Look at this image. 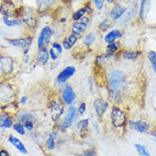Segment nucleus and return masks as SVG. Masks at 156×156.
I'll return each mask as SVG.
<instances>
[{
  "label": "nucleus",
  "instance_id": "f257e3e1",
  "mask_svg": "<svg viewBox=\"0 0 156 156\" xmlns=\"http://www.w3.org/2000/svg\"><path fill=\"white\" fill-rule=\"evenodd\" d=\"M124 77L123 73L120 70L112 71L109 76V84L111 90L112 97L114 100L119 95L123 87Z\"/></svg>",
  "mask_w": 156,
  "mask_h": 156
},
{
  "label": "nucleus",
  "instance_id": "f03ea898",
  "mask_svg": "<svg viewBox=\"0 0 156 156\" xmlns=\"http://www.w3.org/2000/svg\"><path fill=\"white\" fill-rule=\"evenodd\" d=\"M111 119L115 127H122L126 122V113L119 107H113L111 112Z\"/></svg>",
  "mask_w": 156,
  "mask_h": 156
},
{
  "label": "nucleus",
  "instance_id": "7ed1b4c3",
  "mask_svg": "<svg viewBox=\"0 0 156 156\" xmlns=\"http://www.w3.org/2000/svg\"><path fill=\"white\" fill-rule=\"evenodd\" d=\"M51 34V29L49 26H46L42 29L37 40L38 48L40 49H46L50 42Z\"/></svg>",
  "mask_w": 156,
  "mask_h": 156
},
{
  "label": "nucleus",
  "instance_id": "20e7f679",
  "mask_svg": "<svg viewBox=\"0 0 156 156\" xmlns=\"http://www.w3.org/2000/svg\"><path fill=\"white\" fill-rule=\"evenodd\" d=\"M89 23V19L83 17L80 20L76 21L72 26V33L74 35H80L85 31Z\"/></svg>",
  "mask_w": 156,
  "mask_h": 156
},
{
  "label": "nucleus",
  "instance_id": "39448f33",
  "mask_svg": "<svg viewBox=\"0 0 156 156\" xmlns=\"http://www.w3.org/2000/svg\"><path fill=\"white\" fill-rule=\"evenodd\" d=\"M94 107L97 115L100 118H102L108 109L109 104L105 100L98 98L94 101Z\"/></svg>",
  "mask_w": 156,
  "mask_h": 156
},
{
  "label": "nucleus",
  "instance_id": "423d86ee",
  "mask_svg": "<svg viewBox=\"0 0 156 156\" xmlns=\"http://www.w3.org/2000/svg\"><path fill=\"white\" fill-rule=\"evenodd\" d=\"M32 42V38L31 37H27L25 38L14 39L10 40V43L12 45L16 47H20L23 49L24 52L27 53L29 50L30 46Z\"/></svg>",
  "mask_w": 156,
  "mask_h": 156
},
{
  "label": "nucleus",
  "instance_id": "0eeeda50",
  "mask_svg": "<svg viewBox=\"0 0 156 156\" xmlns=\"http://www.w3.org/2000/svg\"><path fill=\"white\" fill-rule=\"evenodd\" d=\"M129 125L131 129L140 133H144L147 132L149 129L148 124L144 121H130L129 122Z\"/></svg>",
  "mask_w": 156,
  "mask_h": 156
},
{
  "label": "nucleus",
  "instance_id": "6e6552de",
  "mask_svg": "<svg viewBox=\"0 0 156 156\" xmlns=\"http://www.w3.org/2000/svg\"><path fill=\"white\" fill-rule=\"evenodd\" d=\"M76 69L74 66H69L63 69L57 76V80L59 83H63L68 80L75 73Z\"/></svg>",
  "mask_w": 156,
  "mask_h": 156
},
{
  "label": "nucleus",
  "instance_id": "1a4fd4ad",
  "mask_svg": "<svg viewBox=\"0 0 156 156\" xmlns=\"http://www.w3.org/2000/svg\"><path fill=\"white\" fill-rule=\"evenodd\" d=\"M76 114V108L74 106H70L67 111V113L65 117L63 122V127L64 128L69 127L73 123Z\"/></svg>",
  "mask_w": 156,
  "mask_h": 156
},
{
  "label": "nucleus",
  "instance_id": "9d476101",
  "mask_svg": "<svg viewBox=\"0 0 156 156\" xmlns=\"http://www.w3.org/2000/svg\"><path fill=\"white\" fill-rule=\"evenodd\" d=\"M76 95L73 88L71 86H67L65 87L63 92V98L65 102L68 105H70L74 101Z\"/></svg>",
  "mask_w": 156,
  "mask_h": 156
},
{
  "label": "nucleus",
  "instance_id": "9b49d317",
  "mask_svg": "<svg viewBox=\"0 0 156 156\" xmlns=\"http://www.w3.org/2000/svg\"><path fill=\"white\" fill-rule=\"evenodd\" d=\"M126 11V8L121 5H115L111 11V17L114 20L119 19Z\"/></svg>",
  "mask_w": 156,
  "mask_h": 156
},
{
  "label": "nucleus",
  "instance_id": "f8f14e48",
  "mask_svg": "<svg viewBox=\"0 0 156 156\" xmlns=\"http://www.w3.org/2000/svg\"><path fill=\"white\" fill-rule=\"evenodd\" d=\"M9 141L20 152H21L23 154L27 153V150L25 146H24V144L22 143V142L19 139H18L17 138H16L15 136H11L9 138Z\"/></svg>",
  "mask_w": 156,
  "mask_h": 156
},
{
  "label": "nucleus",
  "instance_id": "ddd939ff",
  "mask_svg": "<svg viewBox=\"0 0 156 156\" xmlns=\"http://www.w3.org/2000/svg\"><path fill=\"white\" fill-rule=\"evenodd\" d=\"M121 36V33L118 30H113L109 32L105 37V41L108 43H114V41Z\"/></svg>",
  "mask_w": 156,
  "mask_h": 156
},
{
  "label": "nucleus",
  "instance_id": "4468645a",
  "mask_svg": "<svg viewBox=\"0 0 156 156\" xmlns=\"http://www.w3.org/2000/svg\"><path fill=\"white\" fill-rule=\"evenodd\" d=\"M49 57V54L46 49H40L37 55V61L43 64L47 63Z\"/></svg>",
  "mask_w": 156,
  "mask_h": 156
},
{
  "label": "nucleus",
  "instance_id": "2eb2a0df",
  "mask_svg": "<svg viewBox=\"0 0 156 156\" xmlns=\"http://www.w3.org/2000/svg\"><path fill=\"white\" fill-rule=\"evenodd\" d=\"M77 40V38L74 34H71L70 35L67 39L63 42V46L65 49H71L74 44L76 43Z\"/></svg>",
  "mask_w": 156,
  "mask_h": 156
},
{
  "label": "nucleus",
  "instance_id": "dca6fc26",
  "mask_svg": "<svg viewBox=\"0 0 156 156\" xmlns=\"http://www.w3.org/2000/svg\"><path fill=\"white\" fill-rule=\"evenodd\" d=\"M135 148L140 156H151L146 146L143 144L136 143L135 144Z\"/></svg>",
  "mask_w": 156,
  "mask_h": 156
},
{
  "label": "nucleus",
  "instance_id": "f3484780",
  "mask_svg": "<svg viewBox=\"0 0 156 156\" xmlns=\"http://www.w3.org/2000/svg\"><path fill=\"white\" fill-rule=\"evenodd\" d=\"M38 9L41 11L46 10L55 3V0H37Z\"/></svg>",
  "mask_w": 156,
  "mask_h": 156
},
{
  "label": "nucleus",
  "instance_id": "a211bd4d",
  "mask_svg": "<svg viewBox=\"0 0 156 156\" xmlns=\"http://www.w3.org/2000/svg\"><path fill=\"white\" fill-rule=\"evenodd\" d=\"M95 40V34L94 33L91 32V33H89L84 37L83 43L84 45H86L87 46H89L94 43Z\"/></svg>",
  "mask_w": 156,
  "mask_h": 156
},
{
  "label": "nucleus",
  "instance_id": "6ab92c4d",
  "mask_svg": "<svg viewBox=\"0 0 156 156\" xmlns=\"http://www.w3.org/2000/svg\"><path fill=\"white\" fill-rule=\"evenodd\" d=\"M3 22L5 24L9 27H13V26H17L22 24V22L19 20H9L6 16L3 17Z\"/></svg>",
  "mask_w": 156,
  "mask_h": 156
},
{
  "label": "nucleus",
  "instance_id": "aec40b11",
  "mask_svg": "<svg viewBox=\"0 0 156 156\" xmlns=\"http://www.w3.org/2000/svg\"><path fill=\"white\" fill-rule=\"evenodd\" d=\"M149 59L151 62L152 69L154 73L156 74V54L154 51H150L148 54Z\"/></svg>",
  "mask_w": 156,
  "mask_h": 156
},
{
  "label": "nucleus",
  "instance_id": "412c9836",
  "mask_svg": "<svg viewBox=\"0 0 156 156\" xmlns=\"http://www.w3.org/2000/svg\"><path fill=\"white\" fill-rule=\"evenodd\" d=\"M12 124L11 119L8 117L2 118L0 119V125L2 127L4 128H10Z\"/></svg>",
  "mask_w": 156,
  "mask_h": 156
},
{
  "label": "nucleus",
  "instance_id": "4be33fe9",
  "mask_svg": "<svg viewBox=\"0 0 156 156\" xmlns=\"http://www.w3.org/2000/svg\"><path fill=\"white\" fill-rule=\"evenodd\" d=\"M89 126V119H86L80 121L77 124V128L81 132L84 131L87 129Z\"/></svg>",
  "mask_w": 156,
  "mask_h": 156
},
{
  "label": "nucleus",
  "instance_id": "5701e85b",
  "mask_svg": "<svg viewBox=\"0 0 156 156\" xmlns=\"http://www.w3.org/2000/svg\"><path fill=\"white\" fill-rule=\"evenodd\" d=\"M86 9L85 8H81L80 9H78L73 14V19L76 21L80 20L81 18L83 17V16L86 13Z\"/></svg>",
  "mask_w": 156,
  "mask_h": 156
},
{
  "label": "nucleus",
  "instance_id": "b1692460",
  "mask_svg": "<svg viewBox=\"0 0 156 156\" xmlns=\"http://www.w3.org/2000/svg\"><path fill=\"white\" fill-rule=\"evenodd\" d=\"M14 129L16 130V131L20 135H23L25 134V129L24 127L19 123L15 124L14 125Z\"/></svg>",
  "mask_w": 156,
  "mask_h": 156
},
{
  "label": "nucleus",
  "instance_id": "393cba45",
  "mask_svg": "<svg viewBox=\"0 0 156 156\" xmlns=\"http://www.w3.org/2000/svg\"><path fill=\"white\" fill-rule=\"evenodd\" d=\"M138 55L135 52H126L124 54V57L126 59H129V60H132V59H135L137 57Z\"/></svg>",
  "mask_w": 156,
  "mask_h": 156
},
{
  "label": "nucleus",
  "instance_id": "a878e982",
  "mask_svg": "<svg viewBox=\"0 0 156 156\" xmlns=\"http://www.w3.org/2000/svg\"><path fill=\"white\" fill-rule=\"evenodd\" d=\"M147 0H141V6H140V15L141 19H144V8L145 5Z\"/></svg>",
  "mask_w": 156,
  "mask_h": 156
},
{
  "label": "nucleus",
  "instance_id": "bb28decb",
  "mask_svg": "<svg viewBox=\"0 0 156 156\" xmlns=\"http://www.w3.org/2000/svg\"><path fill=\"white\" fill-rule=\"evenodd\" d=\"M94 3L96 8L98 10L101 11L103 9L104 5V0H94Z\"/></svg>",
  "mask_w": 156,
  "mask_h": 156
},
{
  "label": "nucleus",
  "instance_id": "cd10ccee",
  "mask_svg": "<svg viewBox=\"0 0 156 156\" xmlns=\"http://www.w3.org/2000/svg\"><path fill=\"white\" fill-rule=\"evenodd\" d=\"M80 156H97V154L93 150H87L83 152Z\"/></svg>",
  "mask_w": 156,
  "mask_h": 156
},
{
  "label": "nucleus",
  "instance_id": "c85d7f7f",
  "mask_svg": "<svg viewBox=\"0 0 156 156\" xmlns=\"http://www.w3.org/2000/svg\"><path fill=\"white\" fill-rule=\"evenodd\" d=\"M47 145L49 149H54L55 148V143L54 139L53 138H49L47 141Z\"/></svg>",
  "mask_w": 156,
  "mask_h": 156
},
{
  "label": "nucleus",
  "instance_id": "c756f323",
  "mask_svg": "<svg viewBox=\"0 0 156 156\" xmlns=\"http://www.w3.org/2000/svg\"><path fill=\"white\" fill-rule=\"evenodd\" d=\"M49 54H50V55H51V57H52V58L53 60H56V59L58 58V55H60V54L57 52V51L55 50V49H53V48H52V49L50 50Z\"/></svg>",
  "mask_w": 156,
  "mask_h": 156
},
{
  "label": "nucleus",
  "instance_id": "7c9ffc66",
  "mask_svg": "<svg viewBox=\"0 0 156 156\" xmlns=\"http://www.w3.org/2000/svg\"><path fill=\"white\" fill-rule=\"evenodd\" d=\"M52 48L54 49L55 50H56L59 54H60L62 52V48L61 45L59 44L58 43H53L52 44Z\"/></svg>",
  "mask_w": 156,
  "mask_h": 156
},
{
  "label": "nucleus",
  "instance_id": "2f4dec72",
  "mask_svg": "<svg viewBox=\"0 0 156 156\" xmlns=\"http://www.w3.org/2000/svg\"><path fill=\"white\" fill-rule=\"evenodd\" d=\"M86 110V105L85 103H82L80 106H79V108H78V111L81 114H83Z\"/></svg>",
  "mask_w": 156,
  "mask_h": 156
},
{
  "label": "nucleus",
  "instance_id": "473e14b6",
  "mask_svg": "<svg viewBox=\"0 0 156 156\" xmlns=\"http://www.w3.org/2000/svg\"><path fill=\"white\" fill-rule=\"evenodd\" d=\"M107 48L111 51V52H114L117 49H118V46H117V45L114 43H109V45L107 46Z\"/></svg>",
  "mask_w": 156,
  "mask_h": 156
},
{
  "label": "nucleus",
  "instance_id": "72a5a7b5",
  "mask_svg": "<svg viewBox=\"0 0 156 156\" xmlns=\"http://www.w3.org/2000/svg\"><path fill=\"white\" fill-rule=\"evenodd\" d=\"M25 127L28 130H31L33 129V123L30 121H26L25 122Z\"/></svg>",
  "mask_w": 156,
  "mask_h": 156
},
{
  "label": "nucleus",
  "instance_id": "f704fd0d",
  "mask_svg": "<svg viewBox=\"0 0 156 156\" xmlns=\"http://www.w3.org/2000/svg\"><path fill=\"white\" fill-rule=\"evenodd\" d=\"M0 156H10L9 154L6 150H2L0 151Z\"/></svg>",
  "mask_w": 156,
  "mask_h": 156
},
{
  "label": "nucleus",
  "instance_id": "c9c22d12",
  "mask_svg": "<svg viewBox=\"0 0 156 156\" xmlns=\"http://www.w3.org/2000/svg\"><path fill=\"white\" fill-rule=\"evenodd\" d=\"M89 84L90 86V89L91 90V91H92L93 90V81L91 78H90L89 80Z\"/></svg>",
  "mask_w": 156,
  "mask_h": 156
},
{
  "label": "nucleus",
  "instance_id": "e433bc0d",
  "mask_svg": "<svg viewBox=\"0 0 156 156\" xmlns=\"http://www.w3.org/2000/svg\"><path fill=\"white\" fill-rule=\"evenodd\" d=\"M27 102V97H23L22 98H21L20 99V103L22 104H25Z\"/></svg>",
  "mask_w": 156,
  "mask_h": 156
},
{
  "label": "nucleus",
  "instance_id": "4c0bfd02",
  "mask_svg": "<svg viewBox=\"0 0 156 156\" xmlns=\"http://www.w3.org/2000/svg\"><path fill=\"white\" fill-rule=\"evenodd\" d=\"M107 2H108L109 3H112L114 2V0H106Z\"/></svg>",
  "mask_w": 156,
  "mask_h": 156
}]
</instances>
